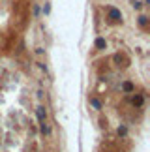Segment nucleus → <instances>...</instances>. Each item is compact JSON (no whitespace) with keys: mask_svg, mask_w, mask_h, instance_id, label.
Segmentation results:
<instances>
[{"mask_svg":"<svg viewBox=\"0 0 150 152\" xmlns=\"http://www.w3.org/2000/svg\"><path fill=\"white\" fill-rule=\"evenodd\" d=\"M36 115H38V124H40V131L43 135H51V128L47 126V111L43 105H38L36 109Z\"/></svg>","mask_w":150,"mask_h":152,"instance_id":"f257e3e1","label":"nucleus"},{"mask_svg":"<svg viewBox=\"0 0 150 152\" xmlns=\"http://www.w3.org/2000/svg\"><path fill=\"white\" fill-rule=\"evenodd\" d=\"M49 11H51V6H49V4H45V8H43V13L49 15Z\"/></svg>","mask_w":150,"mask_h":152,"instance_id":"1a4fd4ad","label":"nucleus"},{"mask_svg":"<svg viewBox=\"0 0 150 152\" xmlns=\"http://www.w3.org/2000/svg\"><path fill=\"white\" fill-rule=\"evenodd\" d=\"M107 19H109L111 23H122V13H120V9L109 8L107 9Z\"/></svg>","mask_w":150,"mask_h":152,"instance_id":"f03ea898","label":"nucleus"},{"mask_svg":"<svg viewBox=\"0 0 150 152\" xmlns=\"http://www.w3.org/2000/svg\"><path fill=\"white\" fill-rule=\"evenodd\" d=\"M139 27L141 28L148 27V17H146V15H141V17H139Z\"/></svg>","mask_w":150,"mask_h":152,"instance_id":"20e7f679","label":"nucleus"},{"mask_svg":"<svg viewBox=\"0 0 150 152\" xmlns=\"http://www.w3.org/2000/svg\"><path fill=\"white\" fill-rule=\"evenodd\" d=\"M133 8H135V9H141V2H139V0H133Z\"/></svg>","mask_w":150,"mask_h":152,"instance_id":"6e6552de","label":"nucleus"},{"mask_svg":"<svg viewBox=\"0 0 150 152\" xmlns=\"http://www.w3.org/2000/svg\"><path fill=\"white\" fill-rule=\"evenodd\" d=\"M143 103V96H137V98H133V105H141Z\"/></svg>","mask_w":150,"mask_h":152,"instance_id":"0eeeda50","label":"nucleus"},{"mask_svg":"<svg viewBox=\"0 0 150 152\" xmlns=\"http://www.w3.org/2000/svg\"><path fill=\"white\" fill-rule=\"evenodd\" d=\"M118 135H126V128H124V126L118 128Z\"/></svg>","mask_w":150,"mask_h":152,"instance_id":"9d476101","label":"nucleus"},{"mask_svg":"<svg viewBox=\"0 0 150 152\" xmlns=\"http://www.w3.org/2000/svg\"><path fill=\"white\" fill-rule=\"evenodd\" d=\"M105 47H107V41L103 40V38H98V40H96V49H105Z\"/></svg>","mask_w":150,"mask_h":152,"instance_id":"7ed1b4c3","label":"nucleus"},{"mask_svg":"<svg viewBox=\"0 0 150 152\" xmlns=\"http://www.w3.org/2000/svg\"><path fill=\"white\" fill-rule=\"evenodd\" d=\"M90 103H92V107H96V109H101V102H100V100L92 98V100H90Z\"/></svg>","mask_w":150,"mask_h":152,"instance_id":"423d86ee","label":"nucleus"},{"mask_svg":"<svg viewBox=\"0 0 150 152\" xmlns=\"http://www.w3.org/2000/svg\"><path fill=\"white\" fill-rule=\"evenodd\" d=\"M122 90L124 92H133V85L130 83V81H126V83L122 85Z\"/></svg>","mask_w":150,"mask_h":152,"instance_id":"39448f33","label":"nucleus"}]
</instances>
